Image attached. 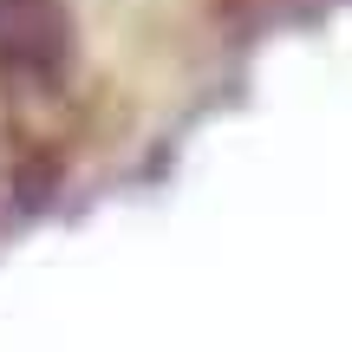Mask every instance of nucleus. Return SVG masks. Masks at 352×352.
Segmentation results:
<instances>
[{
  "mask_svg": "<svg viewBox=\"0 0 352 352\" xmlns=\"http://www.w3.org/2000/svg\"><path fill=\"white\" fill-rule=\"evenodd\" d=\"M72 72V7L65 0H0V78L52 91Z\"/></svg>",
  "mask_w": 352,
  "mask_h": 352,
  "instance_id": "nucleus-1",
  "label": "nucleus"
}]
</instances>
